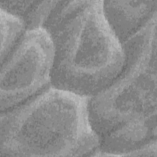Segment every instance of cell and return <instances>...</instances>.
I'll use <instances>...</instances> for the list:
<instances>
[{
  "mask_svg": "<svg viewBox=\"0 0 157 157\" xmlns=\"http://www.w3.org/2000/svg\"><path fill=\"white\" fill-rule=\"evenodd\" d=\"M53 44L42 28L28 29L1 63V112L16 107L51 85Z\"/></svg>",
  "mask_w": 157,
  "mask_h": 157,
  "instance_id": "obj_4",
  "label": "cell"
},
{
  "mask_svg": "<svg viewBox=\"0 0 157 157\" xmlns=\"http://www.w3.org/2000/svg\"><path fill=\"white\" fill-rule=\"evenodd\" d=\"M1 15V63L6 58L26 31L23 21L2 9Z\"/></svg>",
  "mask_w": 157,
  "mask_h": 157,
  "instance_id": "obj_6",
  "label": "cell"
},
{
  "mask_svg": "<svg viewBox=\"0 0 157 157\" xmlns=\"http://www.w3.org/2000/svg\"><path fill=\"white\" fill-rule=\"evenodd\" d=\"M122 45L121 72L88 98L89 118L99 140L126 123L156 120V13Z\"/></svg>",
  "mask_w": 157,
  "mask_h": 157,
  "instance_id": "obj_3",
  "label": "cell"
},
{
  "mask_svg": "<svg viewBox=\"0 0 157 157\" xmlns=\"http://www.w3.org/2000/svg\"><path fill=\"white\" fill-rule=\"evenodd\" d=\"M88 101L50 85L1 112L0 156H93L99 141L90 121Z\"/></svg>",
  "mask_w": 157,
  "mask_h": 157,
  "instance_id": "obj_2",
  "label": "cell"
},
{
  "mask_svg": "<svg viewBox=\"0 0 157 157\" xmlns=\"http://www.w3.org/2000/svg\"><path fill=\"white\" fill-rule=\"evenodd\" d=\"M156 139L150 141L144 145L136 148L125 155V156H156Z\"/></svg>",
  "mask_w": 157,
  "mask_h": 157,
  "instance_id": "obj_7",
  "label": "cell"
},
{
  "mask_svg": "<svg viewBox=\"0 0 157 157\" xmlns=\"http://www.w3.org/2000/svg\"><path fill=\"white\" fill-rule=\"evenodd\" d=\"M102 8L106 20L122 44L156 13L157 0L103 1Z\"/></svg>",
  "mask_w": 157,
  "mask_h": 157,
  "instance_id": "obj_5",
  "label": "cell"
},
{
  "mask_svg": "<svg viewBox=\"0 0 157 157\" xmlns=\"http://www.w3.org/2000/svg\"><path fill=\"white\" fill-rule=\"evenodd\" d=\"M103 1H58L43 28L54 58L51 86L90 98L121 72L123 45L105 17Z\"/></svg>",
  "mask_w": 157,
  "mask_h": 157,
  "instance_id": "obj_1",
  "label": "cell"
}]
</instances>
